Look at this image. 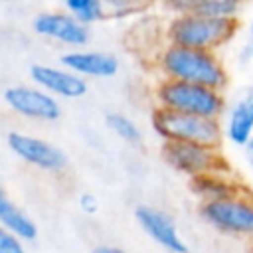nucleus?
<instances>
[{"mask_svg": "<svg viewBox=\"0 0 253 253\" xmlns=\"http://www.w3.org/2000/svg\"><path fill=\"white\" fill-rule=\"evenodd\" d=\"M63 10L73 14L83 24H99L109 18L107 2L105 0H61Z\"/></svg>", "mask_w": 253, "mask_h": 253, "instance_id": "obj_16", "label": "nucleus"}, {"mask_svg": "<svg viewBox=\"0 0 253 253\" xmlns=\"http://www.w3.org/2000/svg\"><path fill=\"white\" fill-rule=\"evenodd\" d=\"M4 103L6 107L16 113L18 117L30 121H55L61 117L59 99L51 93L43 91L38 85H10L4 89Z\"/></svg>", "mask_w": 253, "mask_h": 253, "instance_id": "obj_7", "label": "nucleus"}, {"mask_svg": "<svg viewBox=\"0 0 253 253\" xmlns=\"http://www.w3.org/2000/svg\"><path fill=\"white\" fill-rule=\"evenodd\" d=\"M251 253H253V249H251Z\"/></svg>", "mask_w": 253, "mask_h": 253, "instance_id": "obj_26", "label": "nucleus"}, {"mask_svg": "<svg viewBox=\"0 0 253 253\" xmlns=\"http://www.w3.org/2000/svg\"><path fill=\"white\" fill-rule=\"evenodd\" d=\"M150 63L158 77L198 83L217 91H225L229 83V71L223 59L211 49H196L166 42L150 57Z\"/></svg>", "mask_w": 253, "mask_h": 253, "instance_id": "obj_1", "label": "nucleus"}, {"mask_svg": "<svg viewBox=\"0 0 253 253\" xmlns=\"http://www.w3.org/2000/svg\"><path fill=\"white\" fill-rule=\"evenodd\" d=\"M150 125L154 132L162 138V142L178 140V142H198L211 148H221V140L225 138L221 119L188 115L164 107L152 109Z\"/></svg>", "mask_w": 253, "mask_h": 253, "instance_id": "obj_4", "label": "nucleus"}, {"mask_svg": "<svg viewBox=\"0 0 253 253\" xmlns=\"http://www.w3.org/2000/svg\"><path fill=\"white\" fill-rule=\"evenodd\" d=\"M109 18H126V16H136L144 14L154 0H105Z\"/></svg>", "mask_w": 253, "mask_h": 253, "instance_id": "obj_18", "label": "nucleus"}, {"mask_svg": "<svg viewBox=\"0 0 253 253\" xmlns=\"http://www.w3.org/2000/svg\"><path fill=\"white\" fill-rule=\"evenodd\" d=\"M61 63L85 79H111L121 69L119 57L101 49H69L61 55Z\"/></svg>", "mask_w": 253, "mask_h": 253, "instance_id": "obj_12", "label": "nucleus"}, {"mask_svg": "<svg viewBox=\"0 0 253 253\" xmlns=\"http://www.w3.org/2000/svg\"><path fill=\"white\" fill-rule=\"evenodd\" d=\"M134 217H136L138 225L158 245H162L166 251H170V253H188V245L184 243L174 219L166 211L156 210L152 206H138L134 210Z\"/></svg>", "mask_w": 253, "mask_h": 253, "instance_id": "obj_11", "label": "nucleus"}, {"mask_svg": "<svg viewBox=\"0 0 253 253\" xmlns=\"http://www.w3.org/2000/svg\"><path fill=\"white\" fill-rule=\"evenodd\" d=\"M190 188L198 198H202V202L221 200L243 192V188L235 180H231L227 172H210L190 178Z\"/></svg>", "mask_w": 253, "mask_h": 253, "instance_id": "obj_14", "label": "nucleus"}, {"mask_svg": "<svg viewBox=\"0 0 253 253\" xmlns=\"http://www.w3.org/2000/svg\"><path fill=\"white\" fill-rule=\"evenodd\" d=\"M32 28L40 38H45L49 42H55L59 45H67L73 49L83 47L91 38L89 26L65 10L40 12L34 18Z\"/></svg>", "mask_w": 253, "mask_h": 253, "instance_id": "obj_8", "label": "nucleus"}, {"mask_svg": "<svg viewBox=\"0 0 253 253\" xmlns=\"http://www.w3.org/2000/svg\"><path fill=\"white\" fill-rule=\"evenodd\" d=\"M210 0H158L160 10L166 16H178V14H200Z\"/></svg>", "mask_w": 253, "mask_h": 253, "instance_id": "obj_19", "label": "nucleus"}, {"mask_svg": "<svg viewBox=\"0 0 253 253\" xmlns=\"http://www.w3.org/2000/svg\"><path fill=\"white\" fill-rule=\"evenodd\" d=\"M237 30H239L237 18L178 14L166 18L162 26V36L168 43L217 51L237 36Z\"/></svg>", "mask_w": 253, "mask_h": 253, "instance_id": "obj_2", "label": "nucleus"}, {"mask_svg": "<svg viewBox=\"0 0 253 253\" xmlns=\"http://www.w3.org/2000/svg\"><path fill=\"white\" fill-rule=\"evenodd\" d=\"M6 144L20 160L40 170L59 172L67 166V154L59 146L47 142L45 138L20 130H10L6 134Z\"/></svg>", "mask_w": 253, "mask_h": 253, "instance_id": "obj_9", "label": "nucleus"}, {"mask_svg": "<svg viewBox=\"0 0 253 253\" xmlns=\"http://www.w3.org/2000/svg\"><path fill=\"white\" fill-rule=\"evenodd\" d=\"M225 138L235 146H245L253 136V87L245 89L225 111Z\"/></svg>", "mask_w": 253, "mask_h": 253, "instance_id": "obj_13", "label": "nucleus"}, {"mask_svg": "<svg viewBox=\"0 0 253 253\" xmlns=\"http://www.w3.org/2000/svg\"><path fill=\"white\" fill-rule=\"evenodd\" d=\"M91 253H126V251H123L121 247H113V245H99Z\"/></svg>", "mask_w": 253, "mask_h": 253, "instance_id": "obj_23", "label": "nucleus"}, {"mask_svg": "<svg viewBox=\"0 0 253 253\" xmlns=\"http://www.w3.org/2000/svg\"><path fill=\"white\" fill-rule=\"evenodd\" d=\"M79 208H81V211H85V213H95V211L99 210V200H97L93 194L85 192V194L79 196Z\"/></svg>", "mask_w": 253, "mask_h": 253, "instance_id": "obj_21", "label": "nucleus"}, {"mask_svg": "<svg viewBox=\"0 0 253 253\" xmlns=\"http://www.w3.org/2000/svg\"><path fill=\"white\" fill-rule=\"evenodd\" d=\"M0 223L4 229H8L24 241H34L38 237L36 221L24 210H20L4 192L0 194Z\"/></svg>", "mask_w": 253, "mask_h": 253, "instance_id": "obj_15", "label": "nucleus"}, {"mask_svg": "<svg viewBox=\"0 0 253 253\" xmlns=\"http://www.w3.org/2000/svg\"><path fill=\"white\" fill-rule=\"evenodd\" d=\"M249 43L253 45V22H251V28H249Z\"/></svg>", "mask_w": 253, "mask_h": 253, "instance_id": "obj_24", "label": "nucleus"}, {"mask_svg": "<svg viewBox=\"0 0 253 253\" xmlns=\"http://www.w3.org/2000/svg\"><path fill=\"white\" fill-rule=\"evenodd\" d=\"M243 152H245V160H247V164L253 168V136L247 140V144L243 146Z\"/></svg>", "mask_w": 253, "mask_h": 253, "instance_id": "obj_22", "label": "nucleus"}, {"mask_svg": "<svg viewBox=\"0 0 253 253\" xmlns=\"http://www.w3.org/2000/svg\"><path fill=\"white\" fill-rule=\"evenodd\" d=\"M2 2H10V0H2Z\"/></svg>", "mask_w": 253, "mask_h": 253, "instance_id": "obj_25", "label": "nucleus"}, {"mask_svg": "<svg viewBox=\"0 0 253 253\" xmlns=\"http://www.w3.org/2000/svg\"><path fill=\"white\" fill-rule=\"evenodd\" d=\"M160 154L168 166L190 178L210 172H229V166L223 154L219 152V148H211L206 144L164 140Z\"/></svg>", "mask_w": 253, "mask_h": 253, "instance_id": "obj_6", "label": "nucleus"}, {"mask_svg": "<svg viewBox=\"0 0 253 253\" xmlns=\"http://www.w3.org/2000/svg\"><path fill=\"white\" fill-rule=\"evenodd\" d=\"M30 79L34 85L42 87L57 99H81L89 91L87 79L65 65L59 67L47 63H34L30 67Z\"/></svg>", "mask_w": 253, "mask_h": 253, "instance_id": "obj_10", "label": "nucleus"}, {"mask_svg": "<svg viewBox=\"0 0 253 253\" xmlns=\"http://www.w3.org/2000/svg\"><path fill=\"white\" fill-rule=\"evenodd\" d=\"M22 241L24 239L10 233L8 229H4V227L0 229V253H26Z\"/></svg>", "mask_w": 253, "mask_h": 253, "instance_id": "obj_20", "label": "nucleus"}, {"mask_svg": "<svg viewBox=\"0 0 253 253\" xmlns=\"http://www.w3.org/2000/svg\"><path fill=\"white\" fill-rule=\"evenodd\" d=\"M105 125H107V128L115 136H119L126 144H138L140 138H142V132H140L138 125L128 115H123V113H107L105 115Z\"/></svg>", "mask_w": 253, "mask_h": 253, "instance_id": "obj_17", "label": "nucleus"}, {"mask_svg": "<svg viewBox=\"0 0 253 253\" xmlns=\"http://www.w3.org/2000/svg\"><path fill=\"white\" fill-rule=\"evenodd\" d=\"M152 97L154 107H164L208 119H221L227 111L223 91L178 79L158 77L152 89Z\"/></svg>", "mask_w": 253, "mask_h": 253, "instance_id": "obj_3", "label": "nucleus"}, {"mask_svg": "<svg viewBox=\"0 0 253 253\" xmlns=\"http://www.w3.org/2000/svg\"><path fill=\"white\" fill-rule=\"evenodd\" d=\"M200 213L221 233L253 237V196L245 190L229 198L202 202Z\"/></svg>", "mask_w": 253, "mask_h": 253, "instance_id": "obj_5", "label": "nucleus"}]
</instances>
